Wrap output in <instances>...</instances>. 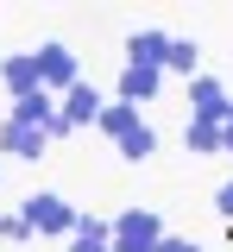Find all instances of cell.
<instances>
[{
    "mask_svg": "<svg viewBox=\"0 0 233 252\" xmlns=\"http://www.w3.org/2000/svg\"><path fill=\"white\" fill-rule=\"evenodd\" d=\"M32 57H38V82H44V94H69L76 82H88L69 44H38Z\"/></svg>",
    "mask_w": 233,
    "mask_h": 252,
    "instance_id": "6da1fadb",
    "label": "cell"
},
{
    "mask_svg": "<svg viewBox=\"0 0 233 252\" xmlns=\"http://www.w3.org/2000/svg\"><path fill=\"white\" fill-rule=\"evenodd\" d=\"M101 107H107V101H101V94L88 89V82H76V89H69L63 101H57V120H51V139H69V132L95 126V120H101Z\"/></svg>",
    "mask_w": 233,
    "mask_h": 252,
    "instance_id": "7a4b0ae2",
    "label": "cell"
},
{
    "mask_svg": "<svg viewBox=\"0 0 233 252\" xmlns=\"http://www.w3.org/2000/svg\"><path fill=\"white\" fill-rule=\"evenodd\" d=\"M158 240H164V220L151 208H126L114 220V252H158Z\"/></svg>",
    "mask_w": 233,
    "mask_h": 252,
    "instance_id": "3957f363",
    "label": "cell"
},
{
    "mask_svg": "<svg viewBox=\"0 0 233 252\" xmlns=\"http://www.w3.org/2000/svg\"><path fill=\"white\" fill-rule=\"evenodd\" d=\"M19 215L32 220V233H76V208H69L63 195H26V208H19Z\"/></svg>",
    "mask_w": 233,
    "mask_h": 252,
    "instance_id": "277c9868",
    "label": "cell"
},
{
    "mask_svg": "<svg viewBox=\"0 0 233 252\" xmlns=\"http://www.w3.org/2000/svg\"><path fill=\"white\" fill-rule=\"evenodd\" d=\"M227 107H233V94H227V82L221 76H196L189 82V120H227Z\"/></svg>",
    "mask_w": 233,
    "mask_h": 252,
    "instance_id": "5b68a950",
    "label": "cell"
},
{
    "mask_svg": "<svg viewBox=\"0 0 233 252\" xmlns=\"http://www.w3.org/2000/svg\"><path fill=\"white\" fill-rule=\"evenodd\" d=\"M44 145H51V132H38V126H0V152L6 158H26V164H38L44 158Z\"/></svg>",
    "mask_w": 233,
    "mask_h": 252,
    "instance_id": "8992f818",
    "label": "cell"
},
{
    "mask_svg": "<svg viewBox=\"0 0 233 252\" xmlns=\"http://www.w3.org/2000/svg\"><path fill=\"white\" fill-rule=\"evenodd\" d=\"M164 51H170V38L158 26H139L126 38V63H139V69H164Z\"/></svg>",
    "mask_w": 233,
    "mask_h": 252,
    "instance_id": "52a82bcc",
    "label": "cell"
},
{
    "mask_svg": "<svg viewBox=\"0 0 233 252\" xmlns=\"http://www.w3.org/2000/svg\"><path fill=\"white\" fill-rule=\"evenodd\" d=\"M0 82L13 89V101H19V94H38V89H44V82H38V57H26V51H13V57L0 63Z\"/></svg>",
    "mask_w": 233,
    "mask_h": 252,
    "instance_id": "ba28073f",
    "label": "cell"
},
{
    "mask_svg": "<svg viewBox=\"0 0 233 252\" xmlns=\"http://www.w3.org/2000/svg\"><path fill=\"white\" fill-rule=\"evenodd\" d=\"M51 120H57V101H51L44 89L13 101V126H38V132H51Z\"/></svg>",
    "mask_w": 233,
    "mask_h": 252,
    "instance_id": "9c48e42d",
    "label": "cell"
},
{
    "mask_svg": "<svg viewBox=\"0 0 233 252\" xmlns=\"http://www.w3.org/2000/svg\"><path fill=\"white\" fill-rule=\"evenodd\" d=\"M101 132H107V139H114V145H120V139H126V132H133V126H145V120H139V107H133V101H107V107H101Z\"/></svg>",
    "mask_w": 233,
    "mask_h": 252,
    "instance_id": "30bf717a",
    "label": "cell"
},
{
    "mask_svg": "<svg viewBox=\"0 0 233 252\" xmlns=\"http://www.w3.org/2000/svg\"><path fill=\"white\" fill-rule=\"evenodd\" d=\"M158 82H164V69H139V63H126V76H120V101H151L158 94Z\"/></svg>",
    "mask_w": 233,
    "mask_h": 252,
    "instance_id": "8fae6325",
    "label": "cell"
},
{
    "mask_svg": "<svg viewBox=\"0 0 233 252\" xmlns=\"http://www.w3.org/2000/svg\"><path fill=\"white\" fill-rule=\"evenodd\" d=\"M114 152L126 158V164H145V158L158 152V132H151V126H133V132H126V139H120Z\"/></svg>",
    "mask_w": 233,
    "mask_h": 252,
    "instance_id": "7c38bea8",
    "label": "cell"
},
{
    "mask_svg": "<svg viewBox=\"0 0 233 252\" xmlns=\"http://www.w3.org/2000/svg\"><path fill=\"white\" fill-rule=\"evenodd\" d=\"M183 145H189V152H202V158L221 152V126H214V120H189V126H183Z\"/></svg>",
    "mask_w": 233,
    "mask_h": 252,
    "instance_id": "4fadbf2b",
    "label": "cell"
},
{
    "mask_svg": "<svg viewBox=\"0 0 233 252\" xmlns=\"http://www.w3.org/2000/svg\"><path fill=\"white\" fill-rule=\"evenodd\" d=\"M196 69V38H170L164 51V76H189Z\"/></svg>",
    "mask_w": 233,
    "mask_h": 252,
    "instance_id": "5bb4252c",
    "label": "cell"
},
{
    "mask_svg": "<svg viewBox=\"0 0 233 252\" xmlns=\"http://www.w3.org/2000/svg\"><path fill=\"white\" fill-rule=\"evenodd\" d=\"M69 240H107L114 246V220H101V215H76V233Z\"/></svg>",
    "mask_w": 233,
    "mask_h": 252,
    "instance_id": "9a60e30c",
    "label": "cell"
},
{
    "mask_svg": "<svg viewBox=\"0 0 233 252\" xmlns=\"http://www.w3.org/2000/svg\"><path fill=\"white\" fill-rule=\"evenodd\" d=\"M0 233H6V240H32V220L26 215H0Z\"/></svg>",
    "mask_w": 233,
    "mask_h": 252,
    "instance_id": "2e32d148",
    "label": "cell"
},
{
    "mask_svg": "<svg viewBox=\"0 0 233 252\" xmlns=\"http://www.w3.org/2000/svg\"><path fill=\"white\" fill-rule=\"evenodd\" d=\"M158 252H202L196 240H183V233H164V240H158Z\"/></svg>",
    "mask_w": 233,
    "mask_h": 252,
    "instance_id": "e0dca14e",
    "label": "cell"
},
{
    "mask_svg": "<svg viewBox=\"0 0 233 252\" xmlns=\"http://www.w3.org/2000/svg\"><path fill=\"white\" fill-rule=\"evenodd\" d=\"M214 208H221V215L233 220V177H227V183H221V189H214Z\"/></svg>",
    "mask_w": 233,
    "mask_h": 252,
    "instance_id": "ac0fdd59",
    "label": "cell"
},
{
    "mask_svg": "<svg viewBox=\"0 0 233 252\" xmlns=\"http://www.w3.org/2000/svg\"><path fill=\"white\" fill-rule=\"evenodd\" d=\"M69 252H114L107 240H69Z\"/></svg>",
    "mask_w": 233,
    "mask_h": 252,
    "instance_id": "d6986e66",
    "label": "cell"
},
{
    "mask_svg": "<svg viewBox=\"0 0 233 252\" xmlns=\"http://www.w3.org/2000/svg\"><path fill=\"white\" fill-rule=\"evenodd\" d=\"M221 152H233V107H227V120H221Z\"/></svg>",
    "mask_w": 233,
    "mask_h": 252,
    "instance_id": "ffe728a7",
    "label": "cell"
}]
</instances>
